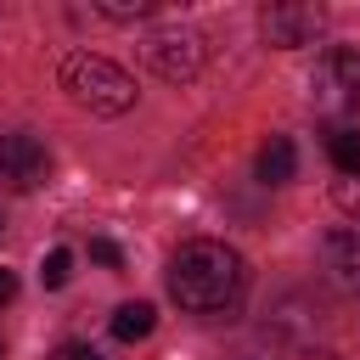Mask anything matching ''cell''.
<instances>
[{
  "instance_id": "obj_1",
  "label": "cell",
  "mask_w": 360,
  "mask_h": 360,
  "mask_svg": "<svg viewBox=\"0 0 360 360\" xmlns=\"http://www.w3.org/2000/svg\"><path fill=\"white\" fill-rule=\"evenodd\" d=\"M248 287V264L231 242H214V236H197V242H180V253L169 259V298L191 315H214V309H231Z\"/></svg>"
},
{
  "instance_id": "obj_2",
  "label": "cell",
  "mask_w": 360,
  "mask_h": 360,
  "mask_svg": "<svg viewBox=\"0 0 360 360\" xmlns=\"http://www.w3.org/2000/svg\"><path fill=\"white\" fill-rule=\"evenodd\" d=\"M62 90H68L79 107L101 112V118H118V112L135 107V79H129L118 62L90 56V51H73V56L62 62Z\"/></svg>"
},
{
  "instance_id": "obj_3",
  "label": "cell",
  "mask_w": 360,
  "mask_h": 360,
  "mask_svg": "<svg viewBox=\"0 0 360 360\" xmlns=\"http://www.w3.org/2000/svg\"><path fill=\"white\" fill-rule=\"evenodd\" d=\"M315 101L321 107H332V112H349V107H360V51H349V45H332L321 62H315Z\"/></svg>"
},
{
  "instance_id": "obj_4",
  "label": "cell",
  "mask_w": 360,
  "mask_h": 360,
  "mask_svg": "<svg viewBox=\"0 0 360 360\" xmlns=\"http://www.w3.org/2000/svg\"><path fill=\"white\" fill-rule=\"evenodd\" d=\"M146 62H152L158 79L186 84V79L202 73V34H191V28H163V34L146 39Z\"/></svg>"
},
{
  "instance_id": "obj_5",
  "label": "cell",
  "mask_w": 360,
  "mask_h": 360,
  "mask_svg": "<svg viewBox=\"0 0 360 360\" xmlns=\"http://www.w3.org/2000/svg\"><path fill=\"white\" fill-rule=\"evenodd\" d=\"M51 158L34 135H0V191H34L45 186Z\"/></svg>"
},
{
  "instance_id": "obj_6",
  "label": "cell",
  "mask_w": 360,
  "mask_h": 360,
  "mask_svg": "<svg viewBox=\"0 0 360 360\" xmlns=\"http://www.w3.org/2000/svg\"><path fill=\"white\" fill-rule=\"evenodd\" d=\"M259 34H264L270 45H281V51H292V45H309V39L321 34V6L276 0V6H264V11H259Z\"/></svg>"
},
{
  "instance_id": "obj_7",
  "label": "cell",
  "mask_w": 360,
  "mask_h": 360,
  "mask_svg": "<svg viewBox=\"0 0 360 360\" xmlns=\"http://www.w3.org/2000/svg\"><path fill=\"white\" fill-rule=\"evenodd\" d=\"M321 253L332 259V281H338V287H360V242H354L349 231H332V236L321 242Z\"/></svg>"
},
{
  "instance_id": "obj_8",
  "label": "cell",
  "mask_w": 360,
  "mask_h": 360,
  "mask_svg": "<svg viewBox=\"0 0 360 360\" xmlns=\"http://www.w3.org/2000/svg\"><path fill=\"white\" fill-rule=\"evenodd\" d=\"M292 169H298L292 141H287V135H270V146L259 152V180H264V186H287V180H292Z\"/></svg>"
},
{
  "instance_id": "obj_9",
  "label": "cell",
  "mask_w": 360,
  "mask_h": 360,
  "mask_svg": "<svg viewBox=\"0 0 360 360\" xmlns=\"http://www.w3.org/2000/svg\"><path fill=\"white\" fill-rule=\"evenodd\" d=\"M152 326H158V309H152L146 298L118 304V315H112V338H118V343H141V338H152Z\"/></svg>"
},
{
  "instance_id": "obj_10",
  "label": "cell",
  "mask_w": 360,
  "mask_h": 360,
  "mask_svg": "<svg viewBox=\"0 0 360 360\" xmlns=\"http://www.w3.org/2000/svg\"><path fill=\"white\" fill-rule=\"evenodd\" d=\"M326 152H332L338 174H360V129H332Z\"/></svg>"
},
{
  "instance_id": "obj_11",
  "label": "cell",
  "mask_w": 360,
  "mask_h": 360,
  "mask_svg": "<svg viewBox=\"0 0 360 360\" xmlns=\"http://www.w3.org/2000/svg\"><path fill=\"white\" fill-rule=\"evenodd\" d=\"M68 276H73V253H68V248H51L45 264H39V281H45V287H68Z\"/></svg>"
},
{
  "instance_id": "obj_12",
  "label": "cell",
  "mask_w": 360,
  "mask_h": 360,
  "mask_svg": "<svg viewBox=\"0 0 360 360\" xmlns=\"http://www.w3.org/2000/svg\"><path fill=\"white\" fill-rule=\"evenodd\" d=\"M96 11L112 22H135V17H152V0H101Z\"/></svg>"
},
{
  "instance_id": "obj_13",
  "label": "cell",
  "mask_w": 360,
  "mask_h": 360,
  "mask_svg": "<svg viewBox=\"0 0 360 360\" xmlns=\"http://www.w3.org/2000/svg\"><path fill=\"white\" fill-rule=\"evenodd\" d=\"M332 202H338L349 219H360V174H343V180H332Z\"/></svg>"
},
{
  "instance_id": "obj_14",
  "label": "cell",
  "mask_w": 360,
  "mask_h": 360,
  "mask_svg": "<svg viewBox=\"0 0 360 360\" xmlns=\"http://www.w3.org/2000/svg\"><path fill=\"white\" fill-rule=\"evenodd\" d=\"M90 259H96V264H112V270L124 264V253H118V242H107V236H96V242H90Z\"/></svg>"
},
{
  "instance_id": "obj_15",
  "label": "cell",
  "mask_w": 360,
  "mask_h": 360,
  "mask_svg": "<svg viewBox=\"0 0 360 360\" xmlns=\"http://www.w3.org/2000/svg\"><path fill=\"white\" fill-rule=\"evenodd\" d=\"M51 360H101V354H96L90 343H62V349H56Z\"/></svg>"
},
{
  "instance_id": "obj_16",
  "label": "cell",
  "mask_w": 360,
  "mask_h": 360,
  "mask_svg": "<svg viewBox=\"0 0 360 360\" xmlns=\"http://www.w3.org/2000/svg\"><path fill=\"white\" fill-rule=\"evenodd\" d=\"M11 298H17V276H11V270H0V304H11Z\"/></svg>"
}]
</instances>
